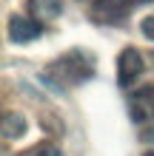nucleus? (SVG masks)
Listing matches in <instances>:
<instances>
[{"instance_id": "5", "label": "nucleus", "mask_w": 154, "mask_h": 156, "mask_svg": "<svg viewBox=\"0 0 154 156\" xmlns=\"http://www.w3.org/2000/svg\"><path fill=\"white\" fill-rule=\"evenodd\" d=\"M43 34V29L37 26V20L32 17H23V14H12L9 17V37L14 43H32Z\"/></svg>"}, {"instance_id": "1", "label": "nucleus", "mask_w": 154, "mask_h": 156, "mask_svg": "<svg viewBox=\"0 0 154 156\" xmlns=\"http://www.w3.org/2000/svg\"><path fill=\"white\" fill-rule=\"evenodd\" d=\"M92 77H94V60L88 54H83L80 48L63 54L60 60H54L46 68V80L54 82L57 88H74Z\"/></svg>"}, {"instance_id": "8", "label": "nucleus", "mask_w": 154, "mask_h": 156, "mask_svg": "<svg viewBox=\"0 0 154 156\" xmlns=\"http://www.w3.org/2000/svg\"><path fill=\"white\" fill-rule=\"evenodd\" d=\"M140 31H143V37H146V40H151V43H154V14H151V17H146V20L140 23Z\"/></svg>"}, {"instance_id": "9", "label": "nucleus", "mask_w": 154, "mask_h": 156, "mask_svg": "<svg viewBox=\"0 0 154 156\" xmlns=\"http://www.w3.org/2000/svg\"><path fill=\"white\" fill-rule=\"evenodd\" d=\"M34 156H63V153H60V148H54V145H43Z\"/></svg>"}, {"instance_id": "2", "label": "nucleus", "mask_w": 154, "mask_h": 156, "mask_svg": "<svg viewBox=\"0 0 154 156\" xmlns=\"http://www.w3.org/2000/svg\"><path fill=\"white\" fill-rule=\"evenodd\" d=\"M129 116L137 125L154 119V85H143L129 97Z\"/></svg>"}, {"instance_id": "6", "label": "nucleus", "mask_w": 154, "mask_h": 156, "mask_svg": "<svg viewBox=\"0 0 154 156\" xmlns=\"http://www.w3.org/2000/svg\"><path fill=\"white\" fill-rule=\"evenodd\" d=\"M3 139H20L29 131V122H26L23 114H14V111H6L3 114Z\"/></svg>"}, {"instance_id": "10", "label": "nucleus", "mask_w": 154, "mask_h": 156, "mask_svg": "<svg viewBox=\"0 0 154 156\" xmlns=\"http://www.w3.org/2000/svg\"><path fill=\"white\" fill-rule=\"evenodd\" d=\"M143 156H154V151H146V153H143Z\"/></svg>"}, {"instance_id": "7", "label": "nucleus", "mask_w": 154, "mask_h": 156, "mask_svg": "<svg viewBox=\"0 0 154 156\" xmlns=\"http://www.w3.org/2000/svg\"><path fill=\"white\" fill-rule=\"evenodd\" d=\"M29 12L34 14V20H54L60 12H63V3L60 0H29Z\"/></svg>"}, {"instance_id": "4", "label": "nucleus", "mask_w": 154, "mask_h": 156, "mask_svg": "<svg viewBox=\"0 0 154 156\" xmlns=\"http://www.w3.org/2000/svg\"><path fill=\"white\" fill-rule=\"evenodd\" d=\"M129 12H131L129 0H94L92 20H97V23H123L129 17Z\"/></svg>"}, {"instance_id": "3", "label": "nucleus", "mask_w": 154, "mask_h": 156, "mask_svg": "<svg viewBox=\"0 0 154 156\" xmlns=\"http://www.w3.org/2000/svg\"><path fill=\"white\" fill-rule=\"evenodd\" d=\"M143 71H146V62H143L140 51L137 48H123L120 57H117V82L126 88V85H131Z\"/></svg>"}]
</instances>
